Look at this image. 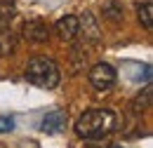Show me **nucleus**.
Segmentation results:
<instances>
[{
  "label": "nucleus",
  "mask_w": 153,
  "mask_h": 148,
  "mask_svg": "<svg viewBox=\"0 0 153 148\" xmlns=\"http://www.w3.org/2000/svg\"><path fill=\"white\" fill-rule=\"evenodd\" d=\"M115 118L113 111L108 108H92V111H85L76 122V134L85 141H99L104 139L106 134H111L115 130Z\"/></svg>",
  "instance_id": "obj_1"
},
{
  "label": "nucleus",
  "mask_w": 153,
  "mask_h": 148,
  "mask_svg": "<svg viewBox=\"0 0 153 148\" xmlns=\"http://www.w3.org/2000/svg\"><path fill=\"white\" fill-rule=\"evenodd\" d=\"M26 80L40 90H54L61 82L59 64L54 59H47V56H36L26 66Z\"/></svg>",
  "instance_id": "obj_2"
},
{
  "label": "nucleus",
  "mask_w": 153,
  "mask_h": 148,
  "mask_svg": "<svg viewBox=\"0 0 153 148\" xmlns=\"http://www.w3.org/2000/svg\"><path fill=\"white\" fill-rule=\"evenodd\" d=\"M90 82H92V87L99 90V92H108V90H113L115 82H118V73H115V68L111 64H106V61H101V64H94L92 68H90Z\"/></svg>",
  "instance_id": "obj_3"
},
{
  "label": "nucleus",
  "mask_w": 153,
  "mask_h": 148,
  "mask_svg": "<svg viewBox=\"0 0 153 148\" xmlns=\"http://www.w3.org/2000/svg\"><path fill=\"white\" fill-rule=\"evenodd\" d=\"M21 33H24V38H26L28 42H47V38H50V26H47L45 21H40V19H31V21L24 24Z\"/></svg>",
  "instance_id": "obj_4"
},
{
  "label": "nucleus",
  "mask_w": 153,
  "mask_h": 148,
  "mask_svg": "<svg viewBox=\"0 0 153 148\" xmlns=\"http://www.w3.org/2000/svg\"><path fill=\"white\" fill-rule=\"evenodd\" d=\"M78 31H80V19L76 14H66V17H61L54 24V33L61 40H73L78 36Z\"/></svg>",
  "instance_id": "obj_5"
},
{
  "label": "nucleus",
  "mask_w": 153,
  "mask_h": 148,
  "mask_svg": "<svg viewBox=\"0 0 153 148\" xmlns=\"http://www.w3.org/2000/svg\"><path fill=\"white\" fill-rule=\"evenodd\" d=\"M64 125H66V113L64 111H50L42 118L40 130L45 132V134H57V132L64 130Z\"/></svg>",
  "instance_id": "obj_6"
},
{
  "label": "nucleus",
  "mask_w": 153,
  "mask_h": 148,
  "mask_svg": "<svg viewBox=\"0 0 153 148\" xmlns=\"http://www.w3.org/2000/svg\"><path fill=\"white\" fill-rule=\"evenodd\" d=\"M14 33H12V28L10 26H5V24H0V56H10L14 52Z\"/></svg>",
  "instance_id": "obj_7"
},
{
  "label": "nucleus",
  "mask_w": 153,
  "mask_h": 148,
  "mask_svg": "<svg viewBox=\"0 0 153 148\" xmlns=\"http://www.w3.org/2000/svg\"><path fill=\"white\" fill-rule=\"evenodd\" d=\"M137 17H139L141 26H144L146 31H151V28H153V5H151V0L137 5Z\"/></svg>",
  "instance_id": "obj_8"
},
{
  "label": "nucleus",
  "mask_w": 153,
  "mask_h": 148,
  "mask_svg": "<svg viewBox=\"0 0 153 148\" xmlns=\"http://www.w3.org/2000/svg\"><path fill=\"white\" fill-rule=\"evenodd\" d=\"M14 17H17V5L12 0H0V24L7 26Z\"/></svg>",
  "instance_id": "obj_9"
},
{
  "label": "nucleus",
  "mask_w": 153,
  "mask_h": 148,
  "mask_svg": "<svg viewBox=\"0 0 153 148\" xmlns=\"http://www.w3.org/2000/svg\"><path fill=\"white\" fill-rule=\"evenodd\" d=\"M101 14L108 19V21H120V19H123V7H120L118 2H106V5L101 7Z\"/></svg>",
  "instance_id": "obj_10"
},
{
  "label": "nucleus",
  "mask_w": 153,
  "mask_h": 148,
  "mask_svg": "<svg viewBox=\"0 0 153 148\" xmlns=\"http://www.w3.org/2000/svg\"><path fill=\"white\" fill-rule=\"evenodd\" d=\"M14 130V120L10 118V115H2L0 118V134H7V132Z\"/></svg>",
  "instance_id": "obj_11"
},
{
  "label": "nucleus",
  "mask_w": 153,
  "mask_h": 148,
  "mask_svg": "<svg viewBox=\"0 0 153 148\" xmlns=\"http://www.w3.org/2000/svg\"><path fill=\"white\" fill-rule=\"evenodd\" d=\"M19 148H38V144H36V141H21Z\"/></svg>",
  "instance_id": "obj_12"
}]
</instances>
